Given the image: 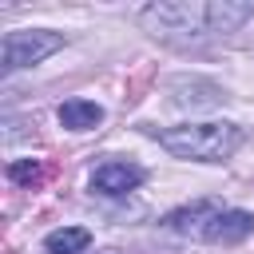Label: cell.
<instances>
[{
	"instance_id": "8992f818",
	"label": "cell",
	"mask_w": 254,
	"mask_h": 254,
	"mask_svg": "<svg viewBox=\"0 0 254 254\" xmlns=\"http://www.w3.org/2000/svg\"><path fill=\"white\" fill-rule=\"evenodd\" d=\"M254 234V214L250 210H218L214 218H210V226H206V242H222V246H234V242H242V238H250Z\"/></svg>"
},
{
	"instance_id": "6da1fadb",
	"label": "cell",
	"mask_w": 254,
	"mask_h": 254,
	"mask_svg": "<svg viewBox=\"0 0 254 254\" xmlns=\"http://www.w3.org/2000/svg\"><path fill=\"white\" fill-rule=\"evenodd\" d=\"M143 32H151L155 40L171 44V48H190L210 40V0H159L147 4L139 12Z\"/></svg>"
},
{
	"instance_id": "ba28073f",
	"label": "cell",
	"mask_w": 254,
	"mask_h": 254,
	"mask_svg": "<svg viewBox=\"0 0 254 254\" xmlns=\"http://www.w3.org/2000/svg\"><path fill=\"white\" fill-rule=\"evenodd\" d=\"M56 115H60V123L67 131H91V127L103 123V107L91 103V99H67V103H60Z\"/></svg>"
},
{
	"instance_id": "3957f363",
	"label": "cell",
	"mask_w": 254,
	"mask_h": 254,
	"mask_svg": "<svg viewBox=\"0 0 254 254\" xmlns=\"http://www.w3.org/2000/svg\"><path fill=\"white\" fill-rule=\"evenodd\" d=\"M60 48H64V36L60 32H52V28H20V32H8L4 36L0 60H4V71H20V67H32V64L48 60Z\"/></svg>"
},
{
	"instance_id": "52a82bcc",
	"label": "cell",
	"mask_w": 254,
	"mask_h": 254,
	"mask_svg": "<svg viewBox=\"0 0 254 254\" xmlns=\"http://www.w3.org/2000/svg\"><path fill=\"white\" fill-rule=\"evenodd\" d=\"M250 16H254V4L250 0H210V32L214 36L238 32Z\"/></svg>"
},
{
	"instance_id": "9c48e42d",
	"label": "cell",
	"mask_w": 254,
	"mask_h": 254,
	"mask_svg": "<svg viewBox=\"0 0 254 254\" xmlns=\"http://www.w3.org/2000/svg\"><path fill=\"white\" fill-rule=\"evenodd\" d=\"M91 246V230L87 226H60L44 238V250L48 254H83Z\"/></svg>"
},
{
	"instance_id": "30bf717a",
	"label": "cell",
	"mask_w": 254,
	"mask_h": 254,
	"mask_svg": "<svg viewBox=\"0 0 254 254\" xmlns=\"http://www.w3.org/2000/svg\"><path fill=\"white\" fill-rule=\"evenodd\" d=\"M40 175H44V167L36 159H12L8 163V183H16V187H36Z\"/></svg>"
},
{
	"instance_id": "277c9868",
	"label": "cell",
	"mask_w": 254,
	"mask_h": 254,
	"mask_svg": "<svg viewBox=\"0 0 254 254\" xmlns=\"http://www.w3.org/2000/svg\"><path fill=\"white\" fill-rule=\"evenodd\" d=\"M139 183H143V167L123 163V159H111V163L95 167V175H91V190H99V194H127Z\"/></svg>"
},
{
	"instance_id": "5b68a950",
	"label": "cell",
	"mask_w": 254,
	"mask_h": 254,
	"mask_svg": "<svg viewBox=\"0 0 254 254\" xmlns=\"http://www.w3.org/2000/svg\"><path fill=\"white\" fill-rule=\"evenodd\" d=\"M218 210H222L218 202L198 198V202H190V206L171 210V214L163 218V226H167V230H175V234H194V238H202V234H206V226H210V218H214Z\"/></svg>"
},
{
	"instance_id": "7a4b0ae2",
	"label": "cell",
	"mask_w": 254,
	"mask_h": 254,
	"mask_svg": "<svg viewBox=\"0 0 254 254\" xmlns=\"http://www.w3.org/2000/svg\"><path fill=\"white\" fill-rule=\"evenodd\" d=\"M242 139L246 131L238 123H183V127L159 131L163 151H171L175 159H190V163H226L242 147Z\"/></svg>"
}]
</instances>
